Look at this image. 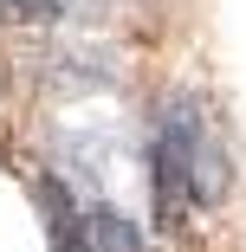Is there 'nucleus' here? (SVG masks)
Wrapping results in <instances>:
<instances>
[{
	"label": "nucleus",
	"instance_id": "1",
	"mask_svg": "<svg viewBox=\"0 0 246 252\" xmlns=\"http://www.w3.org/2000/svg\"><path fill=\"white\" fill-rule=\"evenodd\" d=\"M162 136L175 142V156H181V175H188V194H194V207H214V200H227V149H220V129L208 117L201 97H175L169 117H162Z\"/></svg>",
	"mask_w": 246,
	"mask_h": 252
}]
</instances>
